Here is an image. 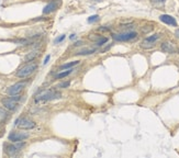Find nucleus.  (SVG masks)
<instances>
[{"instance_id":"29","label":"nucleus","mask_w":179,"mask_h":158,"mask_svg":"<svg viewBox=\"0 0 179 158\" xmlns=\"http://www.w3.org/2000/svg\"><path fill=\"white\" fill-rule=\"evenodd\" d=\"M175 34H176V36H177V38H179V29H177L175 31Z\"/></svg>"},{"instance_id":"7","label":"nucleus","mask_w":179,"mask_h":158,"mask_svg":"<svg viewBox=\"0 0 179 158\" xmlns=\"http://www.w3.org/2000/svg\"><path fill=\"white\" fill-rule=\"evenodd\" d=\"M26 83L25 81H20V83H17L10 86V87L7 89V93L9 96H13V95H20L21 91L23 90V88L25 87Z\"/></svg>"},{"instance_id":"11","label":"nucleus","mask_w":179,"mask_h":158,"mask_svg":"<svg viewBox=\"0 0 179 158\" xmlns=\"http://www.w3.org/2000/svg\"><path fill=\"white\" fill-rule=\"evenodd\" d=\"M160 50L164 52V53H168V54H174L177 52V47L175 46L174 43L167 41V42H163L162 45H160Z\"/></svg>"},{"instance_id":"27","label":"nucleus","mask_w":179,"mask_h":158,"mask_svg":"<svg viewBox=\"0 0 179 158\" xmlns=\"http://www.w3.org/2000/svg\"><path fill=\"white\" fill-rule=\"evenodd\" d=\"M152 1H153L154 4H164L166 0H152Z\"/></svg>"},{"instance_id":"5","label":"nucleus","mask_w":179,"mask_h":158,"mask_svg":"<svg viewBox=\"0 0 179 158\" xmlns=\"http://www.w3.org/2000/svg\"><path fill=\"white\" fill-rule=\"evenodd\" d=\"M160 35L158 33L152 34L150 36L145 38L143 41L141 42V47L145 48V50H150V48H153L155 45H156V42L158 41Z\"/></svg>"},{"instance_id":"30","label":"nucleus","mask_w":179,"mask_h":158,"mask_svg":"<svg viewBox=\"0 0 179 158\" xmlns=\"http://www.w3.org/2000/svg\"><path fill=\"white\" fill-rule=\"evenodd\" d=\"M97 2H100V1H102V0H96Z\"/></svg>"},{"instance_id":"8","label":"nucleus","mask_w":179,"mask_h":158,"mask_svg":"<svg viewBox=\"0 0 179 158\" xmlns=\"http://www.w3.org/2000/svg\"><path fill=\"white\" fill-rule=\"evenodd\" d=\"M28 137H29V134L24 132H11L9 134L8 139L12 143H16V142H23Z\"/></svg>"},{"instance_id":"3","label":"nucleus","mask_w":179,"mask_h":158,"mask_svg":"<svg viewBox=\"0 0 179 158\" xmlns=\"http://www.w3.org/2000/svg\"><path fill=\"white\" fill-rule=\"evenodd\" d=\"M138 32H135V31H125L122 33L112 34V38L116 42H130L135 40L138 38Z\"/></svg>"},{"instance_id":"20","label":"nucleus","mask_w":179,"mask_h":158,"mask_svg":"<svg viewBox=\"0 0 179 158\" xmlns=\"http://www.w3.org/2000/svg\"><path fill=\"white\" fill-rule=\"evenodd\" d=\"M71 86V83L69 81H64V83H61L57 85V88L59 89H65V88H68Z\"/></svg>"},{"instance_id":"10","label":"nucleus","mask_w":179,"mask_h":158,"mask_svg":"<svg viewBox=\"0 0 179 158\" xmlns=\"http://www.w3.org/2000/svg\"><path fill=\"white\" fill-rule=\"evenodd\" d=\"M61 6V0H53L46 4L44 9H43V14H50V13L55 12L58 7Z\"/></svg>"},{"instance_id":"18","label":"nucleus","mask_w":179,"mask_h":158,"mask_svg":"<svg viewBox=\"0 0 179 158\" xmlns=\"http://www.w3.org/2000/svg\"><path fill=\"white\" fill-rule=\"evenodd\" d=\"M101 36H102V35L95 33V34H89V35H88V38H89L91 42H97L100 38H101Z\"/></svg>"},{"instance_id":"1","label":"nucleus","mask_w":179,"mask_h":158,"mask_svg":"<svg viewBox=\"0 0 179 158\" xmlns=\"http://www.w3.org/2000/svg\"><path fill=\"white\" fill-rule=\"evenodd\" d=\"M62 97V93L56 90H52V89H48V90H44V91H41L38 96L35 97V102H44V101H52V100L55 99H59Z\"/></svg>"},{"instance_id":"15","label":"nucleus","mask_w":179,"mask_h":158,"mask_svg":"<svg viewBox=\"0 0 179 158\" xmlns=\"http://www.w3.org/2000/svg\"><path fill=\"white\" fill-rule=\"evenodd\" d=\"M39 55V51H32V52H30L29 54L25 55L24 57V60L25 62H33L34 59L36 58V56Z\"/></svg>"},{"instance_id":"2","label":"nucleus","mask_w":179,"mask_h":158,"mask_svg":"<svg viewBox=\"0 0 179 158\" xmlns=\"http://www.w3.org/2000/svg\"><path fill=\"white\" fill-rule=\"evenodd\" d=\"M36 69H38V64L36 63H29V64L24 65L23 67H21L20 69L17 71L16 76H17L18 78L25 79L30 77Z\"/></svg>"},{"instance_id":"24","label":"nucleus","mask_w":179,"mask_h":158,"mask_svg":"<svg viewBox=\"0 0 179 158\" xmlns=\"http://www.w3.org/2000/svg\"><path fill=\"white\" fill-rule=\"evenodd\" d=\"M110 47H112V43H111V44H109L108 46H106L104 48H101V53H104V52L109 51V50H110Z\"/></svg>"},{"instance_id":"23","label":"nucleus","mask_w":179,"mask_h":158,"mask_svg":"<svg viewBox=\"0 0 179 158\" xmlns=\"http://www.w3.org/2000/svg\"><path fill=\"white\" fill-rule=\"evenodd\" d=\"M98 31H100V32H109V31H110V28H107V26H100V28H98Z\"/></svg>"},{"instance_id":"14","label":"nucleus","mask_w":179,"mask_h":158,"mask_svg":"<svg viewBox=\"0 0 179 158\" xmlns=\"http://www.w3.org/2000/svg\"><path fill=\"white\" fill-rule=\"evenodd\" d=\"M79 64V60H74V62H69L66 64H63L58 67V70H64V69H69V68H74Z\"/></svg>"},{"instance_id":"12","label":"nucleus","mask_w":179,"mask_h":158,"mask_svg":"<svg viewBox=\"0 0 179 158\" xmlns=\"http://www.w3.org/2000/svg\"><path fill=\"white\" fill-rule=\"evenodd\" d=\"M159 20L162 21L163 23H165L167 25H170V26H178V23H177V21L174 17H171L169 14H162V16H159Z\"/></svg>"},{"instance_id":"13","label":"nucleus","mask_w":179,"mask_h":158,"mask_svg":"<svg viewBox=\"0 0 179 158\" xmlns=\"http://www.w3.org/2000/svg\"><path fill=\"white\" fill-rule=\"evenodd\" d=\"M97 51V47H89V48H83V50L78 51V52H76L75 55L77 56H86V55H91L93 53H96Z\"/></svg>"},{"instance_id":"28","label":"nucleus","mask_w":179,"mask_h":158,"mask_svg":"<svg viewBox=\"0 0 179 158\" xmlns=\"http://www.w3.org/2000/svg\"><path fill=\"white\" fill-rule=\"evenodd\" d=\"M69 38H71V40H75V38H77V35H76V34H71V36H69Z\"/></svg>"},{"instance_id":"19","label":"nucleus","mask_w":179,"mask_h":158,"mask_svg":"<svg viewBox=\"0 0 179 158\" xmlns=\"http://www.w3.org/2000/svg\"><path fill=\"white\" fill-rule=\"evenodd\" d=\"M99 16L98 14H95V16H91V17L88 18V23H95V22H97V21H99Z\"/></svg>"},{"instance_id":"26","label":"nucleus","mask_w":179,"mask_h":158,"mask_svg":"<svg viewBox=\"0 0 179 158\" xmlns=\"http://www.w3.org/2000/svg\"><path fill=\"white\" fill-rule=\"evenodd\" d=\"M83 44V41H77L74 43V46H81Z\"/></svg>"},{"instance_id":"9","label":"nucleus","mask_w":179,"mask_h":158,"mask_svg":"<svg viewBox=\"0 0 179 158\" xmlns=\"http://www.w3.org/2000/svg\"><path fill=\"white\" fill-rule=\"evenodd\" d=\"M1 103L7 110H10V111H16L18 109V101L17 100L12 99L11 97H8V98H4L1 100Z\"/></svg>"},{"instance_id":"21","label":"nucleus","mask_w":179,"mask_h":158,"mask_svg":"<svg viewBox=\"0 0 179 158\" xmlns=\"http://www.w3.org/2000/svg\"><path fill=\"white\" fill-rule=\"evenodd\" d=\"M153 30V26H150V25H148V28H146V25H144V26H142V32L144 34H147L150 33V31Z\"/></svg>"},{"instance_id":"25","label":"nucleus","mask_w":179,"mask_h":158,"mask_svg":"<svg viewBox=\"0 0 179 158\" xmlns=\"http://www.w3.org/2000/svg\"><path fill=\"white\" fill-rule=\"evenodd\" d=\"M50 58H51V55H47L45 57V59H44V62H43V65H46V64L48 63V60H50Z\"/></svg>"},{"instance_id":"16","label":"nucleus","mask_w":179,"mask_h":158,"mask_svg":"<svg viewBox=\"0 0 179 158\" xmlns=\"http://www.w3.org/2000/svg\"><path fill=\"white\" fill-rule=\"evenodd\" d=\"M73 71H74V68L65 69L64 71H61V73H58L57 75L55 76V79H63V78H65V77H67L68 75H71Z\"/></svg>"},{"instance_id":"22","label":"nucleus","mask_w":179,"mask_h":158,"mask_svg":"<svg viewBox=\"0 0 179 158\" xmlns=\"http://www.w3.org/2000/svg\"><path fill=\"white\" fill-rule=\"evenodd\" d=\"M65 38H66V35L65 34H62L59 38H55V41H54V43L55 44H58V43H62L64 40H65Z\"/></svg>"},{"instance_id":"6","label":"nucleus","mask_w":179,"mask_h":158,"mask_svg":"<svg viewBox=\"0 0 179 158\" xmlns=\"http://www.w3.org/2000/svg\"><path fill=\"white\" fill-rule=\"evenodd\" d=\"M16 125L21 130H32L35 127V122L28 117H20L16 121Z\"/></svg>"},{"instance_id":"4","label":"nucleus","mask_w":179,"mask_h":158,"mask_svg":"<svg viewBox=\"0 0 179 158\" xmlns=\"http://www.w3.org/2000/svg\"><path fill=\"white\" fill-rule=\"evenodd\" d=\"M24 146H25V143H23V142H16V143H13V144L6 143L4 145V153L8 155V156H14V155H17Z\"/></svg>"},{"instance_id":"17","label":"nucleus","mask_w":179,"mask_h":158,"mask_svg":"<svg viewBox=\"0 0 179 158\" xmlns=\"http://www.w3.org/2000/svg\"><path fill=\"white\" fill-rule=\"evenodd\" d=\"M109 38L107 36H101V38L98 40L97 42H95V44H96V47H102L103 45H106L107 43H108Z\"/></svg>"}]
</instances>
